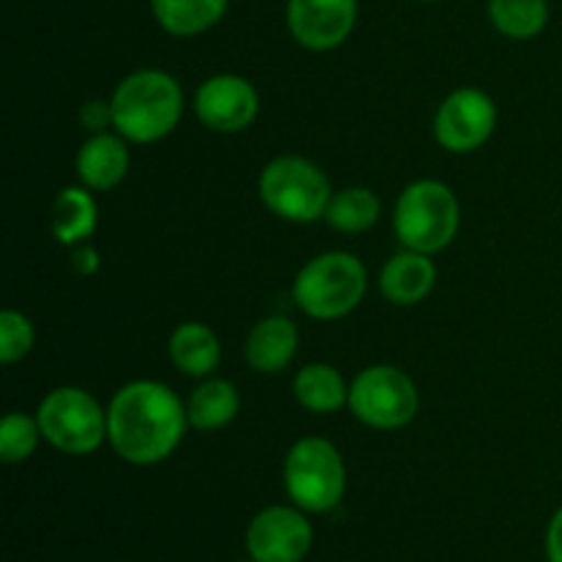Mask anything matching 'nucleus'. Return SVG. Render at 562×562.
I'll list each match as a JSON object with an SVG mask.
<instances>
[{
    "label": "nucleus",
    "mask_w": 562,
    "mask_h": 562,
    "mask_svg": "<svg viewBox=\"0 0 562 562\" xmlns=\"http://www.w3.org/2000/svg\"><path fill=\"white\" fill-rule=\"evenodd\" d=\"M187 426V406L154 379L124 384L108 406V442L126 464L151 467L173 456Z\"/></svg>",
    "instance_id": "1"
},
{
    "label": "nucleus",
    "mask_w": 562,
    "mask_h": 562,
    "mask_svg": "<svg viewBox=\"0 0 562 562\" xmlns=\"http://www.w3.org/2000/svg\"><path fill=\"white\" fill-rule=\"evenodd\" d=\"M113 130L130 143H157L179 126L184 93L179 80L162 69H137L115 86Z\"/></svg>",
    "instance_id": "2"
},
{
    "label": "nucleus",
    "mask_w": 562,
    "mask_h": 562,
    "mask_svg": "<svg viewBox=\"0 0 562 562\" xmlns=\"http://www.w3.org/2000/svg\"><path fill=\"white\" fill-rule=\"evenodd\" d=\"M368 289V272L357 256L346 250L318 252L294 278L296 307L316 322H335L355 311Z\"/></svg>",
    "instance_id": "3"
},
{
    "label": "nucleus",
    "mask_w": 562,
    "mask_h": 562,
    "mask_svg": "<svg viewBox=\"0 0 562 562\" xmlns=\"http://www.w3.org/2000/svg\"><path fill=\"white\" fill-rule=\"evenodd\" d=\"M461 225V203L445 181L417 179L395 201L393 228L406 250L442 252Z\"/></svg>",
    "instance_id": "4"
},
{
    "label": "nucleus",
    "mask_w": 562,
    "mask_h": 562,
    "mask_svg": "<svg viewBox=\"0 0 562 562\" xmlns=\"http://www.w3.org/2000/svg\"><path fill=\"white\" fill-rule=\"evenodd\" d=\"M258 195L263 206L280 220L305 225L324 220L333 201V184L327 173L307 157L283 154L261 170Z\"/></svg>",
    "instance_id": "5"
},
{
    "label": "nucleus",
    "mask_w": 562,
    "mask_h": 562,
    "mask_svg": "<svg viewBox=\"0 0 562 562\" xmlns=\"http://www.w3.org/2000/svg\"><path fill=\"white\" fill-rule=\"evenodd\" d=\"M283 486L305 514H327L346 494V464L329 439L302 437L291 445L283 464Z\"/></svg>",
    "instance_id": "6"
},
{
    "label": "nucleus",
    "mask_w": 562,
    "mask_h": 562,
    "mask_svg": "<svg viewBox=\"0 0 562 562\" xmlns=\"http://www.w3.org/2000/svg\"><path fill=\"white\" fill-rule=\"evenodd\" d=\"M44 442L66 456H88L108 442V409L80 387H55L36 409Z\"/></svg>",
    "instance_id": "7"
},
{
    "label": "nucleus",
    "mask_w": 562,
    "mask_h": 562,
    "mask_svg": "<svg viewBox=\"0 0 562 562\" xmlns=\"http://www.w3.org/2000/svg\"><path fill=\"white\" fill-rule=\"evenodd\" d=\"M351 415L376 431H398L417 417L420 393L406 371L395 366H371L349 387Z\"/></svg>",
    "instance_id": "8"
},
{
    "label": "nucleus",
    "mask_w": 562,
    "mask_h": 562,
    "mask_svg": "<svg viewBox=\"0 0 562 562\" xmlns=\"http://www.w3.org/2000/svg\"><path fill=\"white\" fill-rule=\"evenodd\" d=\"M245 547L256 562H302L313 549V525L296 505H269L247 525Z\"/></svg>",
    "instance_id": "9"
},
{
    "label": "nucleus",
    "mask_w": 562,
    "mask_h": 562,
    "mask_svg": "<svg viewBox=\"0 0 562 562\" xmlns=\"http://www.w3.org/2000/svg\"><path fill=\"white\" fill-rule=\"evenodd\" d=\"M497 126V104L481 88H459L439 104L434 115V137L450 154H470L492 137Z\"/></svg>",
    "instance_id": "10"
},
{
    "label": "nucleus",
    "mask_w": 562,
    "mask_h": 562,
    "mask_svg": "<svg viewBox=\"0 0 562 562\" xmlns=\"http://www.w3.org/2000/svg\"><path fill=\"white\" fill-rule=\"evenodd\" d=\"M258 108H261V99H258L256 86L247 77L231 75V71L212 75L195 91L198 121L220 135L245 132L258 119Z\"/></svg>",
    "instance_id": "11"
},
{
    "label": "nucleus",
    "mask_w": 562,
    "mask_h": 562,
    "mask_svg": "<svg viewBox=\"0 0 562 562\" xmlns=\"http://www.w3.org/2000/svg\"><path fill=\"white\" fill-rule=\"evenodd\" d=\"M285 22L296 44L313 53L340 47L357 25V0H289Z\"/></svg>",
    "instance_id": "12"
},
{
    "label": "nucleus",
    "mask_w": 562,
    "mask_h": 562,
    "mask_svg": "<svg viewBox=\"0 0 562 562\" xmlns=\"http://www.w3.org/2000/svg\"><path fill=\"white\" fill-rule=\"evenodd\" d=\"M119 132H99L80 146L75 159L77 179L88 190H113L130 173V146Z\"/></svg>",
    "instance_id": "13"
},
{
    "label": "nucleus",
    "mask_w": 562,
    "mask_h": 562,
    "mask_svg": "<svg viewBox=\"0 0 562 562\" xmlns=\"http://www.w3.org/2000/svg\"><path fill=\"white\" fill-rule=\"evenodd\" d=\"M437 285V263L431 256L417 250L395 252L379 272V291L393 305H417L426 300Z\"/></svg>",
    "instance_id": "14"
},
{
    "label": "nucleus",
    "mask_w": 562,
    "mask_h": 562,
    "mask_svg": "<svg viewBox=\"0 0 562 562\" xmlns=\"http://www.w3.org/2000/svg\"><path fill=\"white\" fill-rule=\"evenodd\" d=\"M300 349V329L291 318L269 316L250 329L245 344L247 366L256 373H280Z\"/></svg>",
    "instance_id": "15"
},
{
    "label": "nucleus",
    "mask_w": 562,
    "mask_h": 562,
    "mask_svg": "<svg viewBox=\"0 0 562 562\" xmlns=\"http://www.w3.org/2000/svg\"><path fill=\"white\" fill-rule=\"evenodd\" d=\"M168 355L181 373L206 379L217 371L220 360H223V344L209 324L184 322L170 333Z\"/></svg>",
    "instance_id": "16"
},
{
    "label": "nucleus",
    "mask_w": 562,
    "mask_h": 562,
    "mask_svg": "<svg viewBox=\"0 0 562 562\" xmlns=\"http://www.w3.org/2000/svg\"><path fill=\"white\" fill-rule=\"evenodd\" d=\"M349 387L351 384H346L338 368L329 362H307L296 371L294 384H291L296 404L313 415H335L349 406Z\"/></svg>",
    "instance_id": "17"
},
{
    "label": "nucleus",
    "mask_w": 562,
    "mask_h": 562,
    "mask_svg": "<svg viewBox=\"0 0 562 562\" xmlns=\"http://www.w3.org/2000/svg\"><path fill=\"white\" fill-rule=\"evenodd\" d=\"M239 390L234 382L217 376H206L187 401V420L198 431H217L239 415Z\"/></svg>",
    "instance_id": "18"
},
{
    "label": "nucleus",
    "mask_w": 562,
    "mask_h": 562,
    "mask_svg": "<svg viewBox=\"0 0 562 562\" xmlns=\"http://www.w3.org/2000/svg\"><path fill=\"white\" fill-rule=\"evenodd\" d=\"M228 11V0H151V14L165 33L192 38L212 31Z\"/></svg>",
    "instance_id": "19"
},
{
    "label": "nucleus",
    "mask_w": 562,
    "mask_h": 562,
    "mask_svg": "<svg viewBox=\"0 0 562 562\" xmlns=\"http://www.w3.org/2000/svg\"><path fill=\"white\" fill-rule=\"evenodd\" d=\"M99 209L88 187H66L53 201V236L66 247L82 245L93 236Z\"/></svg>",
    "instance_id": "20"
},
{
    "label": "nucleus",
    "mask_w": 562,
    "mask_h": 562,
    "mask_svg": "<svg viewBox=\"0 0 562 562\" xmlns=\"http://www.w3.org/2000/svg\"><path fill=\"white\" fill-rule=\"evenodd\" d=\"M379 214H382V203L376 192L368 187H346V190L333 192L324 220L340 234H366L376 225Z\"/></svg>",
    "instance_id": "21"
},
{
    "label": "nucleus",
    "mask_w": 562,
    "mask_h": 562,
    "mask_svg": "<svg viewBox=\"0 0 562 562\" xmlns=\"http://www.w3.org/2000/svg\"><path fill=\"white\" fill-rule=\"evenodd\" d=\"M488 16L503 36L525 42L543 33L549 22L547 0H488Z\"/></svg>",
    "instance_id": "22"
},
{
    "label": "nucleus",
    "mask_w": 562,
    "mask_h": 562,
    "mask_svg": "<svg viewBox=\"0 0 562 562\" xmlns=\"http://www.w3.org/2000/svg\"><path fill=\"white\" fill-rule=\"evenodd\" d=\"M42 428L38 420L22 412H11L0 423V459L5 464H22L36 453L38 442H42Z\"/></svg>",
    "instance_id": "23"
},
{
    "label": "nucleus",
    "mask_w": 562,
    "mask_h": 562,
    "mask_svg": "<svg viewBox=\"0 0 562 562\" xmlns=\"http://www.w3.org/2000/svg\"><path fill=\"white\" fill-rule=\"evenodd\" d=\"M33 344H36V329H33L31 318L25 313L5 307L0 313V360L5 366H14L22 357L31 355Z\"/></svg>",
    "instance_id": "24"
},
{
    "label": "nucleus",
    "mask_w": 562,
    "mask_h": 562,
    "mask_svg": "<svg viewBox=\"0 0 562 562\" xmlns=\"http://www.w3.org/2000/svg\"><path fill=\"white\" fill-rule=\"evenodd\" d=\"M80 124L91 135L110 132V126H113V104L108 99H88L80 108Z\"/></svg>",
    "instance_id": "25"
},
{
    "label": "nucleus",
    "mask_w": 562,
    "mask_h": 562,
    "mask_svg": "<svg viewBox=\"0 0 562 562\" xmlns=\"http://www.w3.org/2000/svg\"><path fill=\"white\" fill-rule=\"evenodd\" d=\"M71 269H75L80 278H93V274L99 272V267H102V261H99V252L97 247H91L88 241H82V245H75L71 247Z\"/></svg>",
    "instance_id": "26"
},
{
    "label": "nucleus",
    "mask_w": 562,
    "mask_h": 562,
    "mask_svg": "<svg viewBox=\"0 0 562 562\" xmlns=\"http://www.w3.org/2000/svg\"><path fill=\"white\" fill-rule=\"evenodd\" d=\"M547 560L562 562V508L554 510L547 527Z\"/></svg>",
    "instance_id": "27"
},
{
    "label": "nucleus",
    "mask_w": 562,
    "mask_h": 562,
    "mask_svg": "<svg viewBox=\"0 0 562 562\" xmlns=\"http://www.w3.org/2000/svg\"><path fill=\"white\" fill-rule=\"evenodd\" d=\"M423 3H437V0H423Z\"/></svg>",
    "instance_id": "28"
},
{
    "label": "nucleus",
    "mask_w": 562,
    "mask_h": 562,
    "mask_svg": "<svg viewBox=\"0 0 562 562\" xmlns=\"http://www.w3.org/2000/svg\"><path fill=\"white\" fill-rule=\"evenodd\" d=\"M250 562H256V560H250Z\"/></svg>",
    "instance_id": "29"
}]
</instances>
